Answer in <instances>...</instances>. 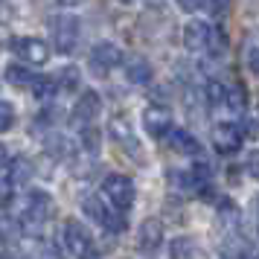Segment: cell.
<instances>
[{"label":"cell","instance_id":"6da1fadb","mask_svg":"<svg viewBox=\"0 0 259 259\" xmlns=\"http://www.w3.org/2000/svg\"><path fill=\"white\" fill-rule=\"evenodd\" d=\"M82 210L88 219H94L99 227H105L108 233H122L125 230V219L119 215V212H114L111 207H108L105 201L99 198V195H88L82 204Z\"/></svg>","mask_w":259,"mask_h":259},{"label":"cell","instance_id":"7a4b0ae2","mask_svg":"<svg viewBox=\"0 0 259 259\" xmlns=\"http://www.w3.org/2000/svg\"><path fill=\"white\" fill-rule=\"evenodd\" d=\"M50 35L59 53H73V47L79 44V18L73 15H56L50 18Z\"/></svg>","mask_w":259,"mask_h":259},{"label":"cell","instance_id":"3957f363","mask_svg":"<svg viewBox=\"0 0 259 259\" xmlns=\"http://www.w3.org/2000/svg\"><path fill=\"white\" fill-rule=\"evenodd\" d=\"M53 212H56V201L50 198L47 192L32 189L29 198H26V212L21 215V224H24L26 230H29V227H41Z\"/></svg>","mask_w":259,"mask_h":259},{"label":"cell","instance_id":"277c9868","mask_svg":"<svg viewBox=\"0 0 259 259\" xmlns=\"http://www.w3.org/2000/svg\"><path fill=\"white\" fill-rule=\"evenodd\" d=\"M102 192H105L108 204L117 207V210H128L131 204H134V195H137L134 181L125 175H108L105 184H102Z\"/></svg>","mask_w":259,"mask_h":259},{"label":"cell","instance_id":"5b68a950","mask_svg":"<svg viewBox=\"0 0 259 259\" xmlns=\"http://www.w3.org/2000/svg\"><path fill=\"white\" fill-rule=\"evenodd\" d=\"M64 245H67V250H70L73 256L84 259L94 253V236H91V230L79 219H70V222L64 224Z\"/></svg>","mask_w":259,"mask_h":259},{"label":"cell","instance_id":"8992f818","mask_svg":"<svg viewBox=\"0 0 259 259\" xmlns=\"http://www.w3.org/2000/svg\"><path fill=\"white\" fill-rule=\"evenodd\" d=\"M122 64V50L117 44H111V41H102V44H96L91 50V70L96 76H108V73L119 67Z\"/></svg>","mask_w":259,"mask_h":259},{"label":"cell","instance_id":"52a82bcc","mask_svg":"<svg viewBox=\"0 0 259 259\" xmlns=\"http://www.w3.org/2000/svg\"><path fill=\"white\" fill-rule=\"evenodd\" d=\"M242 140H245V131L239 125H233V122H219L215 131H212V146H215V152H222V154L239 152Z\"/></svg>","mask_w":259,"mask_h":259},{"label":"cell","instance_id":"ba28073f","mask_svg":"<svg viewBox=\"0 0 259 259\" xmlns=\"http://www.w3.org/2000/svg\"><path fill=\"white\" fill-rule=\"evenodd\" d=\"M143 128L152 137H163L172 131V111L166 105H149L143 111Z\"/></svg>","mask_w":259,"mask_h":259},{"label":"cell","instance_id":"9c48e42d","mask_svg":"<svg viewBox=\"0 0 259 259\" xmlns=\"http://www.w3.org/2000/svg\"><path fill=\"white\" fill-rule=\"evenodd\" d=\"M210 24L207 21H189L187 26H184V47L189 50V53H201V50H207V44H210Z\"/></svg>","mask_w":259,"mask_h":259},{"label":"cell","instance_id":"30bf717a","mask_svg":"<svg viewBox=\"0 0 259 259\" xmlns=\"http://www.w3.org/2000/svg\"><path fill=\"white\" fill-rule=\"evenodd\" d=\"M99 108H102L99 94H94V91H84V94L79 96L76 108H73V125H76V128H84V125H88L96 114H99Z\"/></svg>","mask_w":259,"mask_h":259},{"label":"cell","instance_id":"8fae6325","mask_svg":"<svg viewBox=\"0 0 259 259\" xmlns=\"http://www.w3.org/2000/svg\"><path fill=\"white\" fill-rule=\"evenodd\" d=\"M163 242V224L157 219H149V222L140 224V233H137V247L143 253H154Z\"/></svg>","mask_w":259,"mask_h":259},{"label":"cell","instance_id":"7c38bea8","mask_svg":"<svg viewBox=\"0 0 259 259\" xmlns=\"http://www.w3.org/2000/svg\"><path fill=\"white\" fill-rule=\"evenodd\" d=\"M15 50L29 64H47V59H50V47L44 41H38V38H21V41H15Z\"/></svg>","mask_w":259,"mask_h":259},{"label":"cell","instance_id":"4fadbf2b","mask_svg":"<svg viewBox=\"0 0 259 259\" xmlns=\"http://www.w3.org/2000/svg\"><path fill=\"white\" fill-rule=\"evenodd\" d=\"M108 131H111V137H114L119 146H128V152L134 154V157H140V154H137L140 143H137V137H134V131H131V125H128V119L125 117H114L111 119V125H108Z\"/></svg>","mask_w":259,"mask_h":259},{"label":"cell","instance_id":"5bb4252c","mask_svg":"<svg viewBox=\"0 0 259 259\" xmlns=\"http://www.w3.org/2000/svg\"><path fill=\"white\" fill-rule=\"evenodd\" d=\"M152 64L146 59H140V56H131L128 61H125V79L134 84H146V82H152Z\"/></svg>","mask_w":259,"mask_h":259},{"label":"cell","instance_id":"9a60e30c","mask_svg":"<svg viewBox=\"0 0 259 259\" xmlns=\"http://www.w3.org/2000/svg\"><path fill=\"white\" fill-rule=\"evenodd\" d=\"M29 88H32V96H35L38 102H50L59 94V79L56 76H35Z\"/></svg>","mask_w":259,"mask_h":259},{"label":"cell","instance_id":"2e32d148","mask_svg":"<svg viewBox=\"0 0 259 259\" xmlns=\"http://www.w3.org/2000/svg\"><path fill=\"white\" fill-rule=\"evenodd\" d=\"M169 146H172L175 152H181V154H198L201 152L198 140H195L189 131H184V128H172V134H169Z\"/></svg>","mask_w":259,"mask_h":259},{"label":"cell","instance_id":"e0dca14e","mask_svg":"<svg viewBox=\"0 0 259 259\" xmlns=\"http://www.w3.org/2000/svg\"><path fill=\"white\" fill-rule=\"evenodd\" d=\"M169 256L172 259H195V239L189 236H178L169 242Z\"/></svg>","mask_w":259,"mask_h":259},{"label":"cell","instance_id":"ac0fdd59","mask_svg":"<svg viewBox=\"0 0 259 259\" xmlns=\"http://www.w3.org/2000/svg\"><path fill=\"white\" fill-rule=\"evenodd\" d=\"M224 105L230 108L233 114H245V108H247V94H245V88H230V91L224 94Z\"/></svg>","mask_w":259,"mask_h":259},{"label":"cell","instance_id":"d6986e66","mask_svg":"<svg viewBox=\"0 0 259 259\" xmlns=\"http://www.w3.org/2000/svg\"><path fill=\"white\" fill-rule=\"evenodd\" d=\"M32 73L26 70V67H18V64H12V67H6V82L15 84V88H29L32 84Z\"/></svg>","mask_w":259,"mask_h":259},{"label":"cell","instance_id":"ffe728a7","mask_svg":"<svg viewBox=\"0 0 259 259\" xmlns=\"http://www.w3.org/2000/svg\"><path fill=\"white\" fill-rule=\"evenodd\" d=\"M29 175H32L29 160L18 157V160H15V166H12V175H9V181H12V184H24V181H29Z\"/></svg>","mask_w":259,"mask_h":259},{"label":"cell","instance_id":"44dd1931","mask_svg":"<svg viewBox=\"0 0 259 259\" xmlns=\"http://www.w3.org/2000/svg\"><path fill=\"white\" fill-rule=\"evenodd\" d=\"M15 125V105L12 102H0V131H9Z\"/></svg>","mask_w":259,"mask_h":259},{"label":"cell","instance_id":"7402d4cb","mask_svg":"<svg viewBox=\"0 0 259 259\" xmlns=\"http://www.w3.org/2000/svg\"><path fill=\"white\" fill-rule=\"evenodd\" d=\"M224 84H219V82H210L207 84V99H210V105H224Z\"/></svg>","mask_w":259,"mask_h":259},{"label":"cell","instance_id":"603a6c76","mask_svg":"<svg viewBox=\"0 0 259 259\" xmlns=\"http://www.w3.org/2000/svg\"><path fill=\"white\" fill-rule=\"evenodd\" d=\"M59 79H64L61 84H64L67 91H76V88H79V70H76V67H64Z\"/></svg>","mask_w":259,"mask_h":259},{"label":"cell","instance_id":"cb8c5ba5","mask_svg":"<svg viewBox=\"0 0 259 259\" xmlns=\"http://www.w3.org/2000/svg\"><path fill=\"white\" fill-rule=\"evenodd\" d=\"M245 169L250 172V178H256V181H259V149H253V152L247 154V160H245Z\"/></svg>","mask_w":259,"mask_h":259},{"label":"cell","instance_id":"d4e9b609","mask_svg":"<svg viewBox=\"0 0 259 259\" xmlns=\"http://www.w3.org/2000/svg\"><path fill=\"white\" fill-rule=\"evenodd\" d=\"M247 64H250V73L259 79V47H253L250 53H247Z\"/></svg>","mask_w":259,"mask_h":259},{"label":"cell","instance_id":"484cf974","mask_svg":"<svg viewBox=\"0 0 259 259\" xmlns=\"http://www.w3.org/2000/svg\"><path fill=\"white\" fill-rule=\"evenodd\" d=\"M178 6H181L184 12H195V9L201 6V0H178Z\"/></svg>","mask_w":259,"mask_h":259},{"label":"cell","instance_id":"4316f807","mask_svg":"<svg viewBox=\"0 0 259 259\" xmlns=\"http://www.w3.org/2000/svg\"><path fill=\"white\" fill-rule=\"evenodd\" d=\"M6 166H9V152H6V146L0 143V172H3Z\"/></svg>","mask_w":259,"mask_h":259},{"label":"cell","instance_id":"83f0119b","mask_svg":"<svg viewBox=\"0 0 259 259\" xmlns=\"http://www.w3.org/2000/svg\"><path fill=\"white\" fill-rule=\"evenodd\" d=\"M6 250H9V242H6V239H3V236H0V259L6 256Z\"/></svg>","mask_w":259,"mask_h":259},{"label":"cell","instance_id":"f1b7e54d","mask_svg":"<svg viewBox=\"0 0 259 259\" xmlns=\"http://www.w3.org/2000/svg\"><path fill=\"white\" fill-rule=\"evenodd\" d=\"M247 259H259V253H256V250H250V253H247Z\"/></svg>","mask_w":259,"mask_h":259},{"label":"cell","instance_id":"f546056e","mask_svg":"<svg viewBox=\"0 0 259 259\" xmlns=\"http://www.w3.org/2000/svg\"><path fill=\"white\" fill-rule=\"evenodd\" d=\"M61 3H64V6H73V3H79V0H61Z\"/></svg>","mask_w":259,"mask_h":259},{"label":"cell","instance_id":"4dcf8cb0","mask_svg":"<svg viewBox=\"0 0 259 259\" xmlns=\"http://www.w3.org/2000/svg\"><path fill=\"white\" fill-rule=\"evenodd\" d=\"M122 3H131V0H122Z\"/></svg>","mask_w":259,"mask_h":259}]
</instances>
